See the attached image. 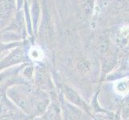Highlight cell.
<instances>
[{
    "label": "cell",
    "instance_id": "6da1fadb",
    "mask_svg": "<svg viewBox=\"0 0 129 120\" xmlns=\"http://www.w3.org/2000/svg\"><path fill=\"white\" fill-rule=\"evenodd\" d=\"M114 90L119 95H125L129 92V79H119L114 83Z\"/></svg>",
    "mask_w": 129,
    "mask_h": 120
},
{
    "label": "cell",
    "instance_id": "7a4b0ae2",
    "mask_svg": "<svg viewBox=\"0 0 129 120\" xmlns=\"http://www.w3.org/2000/svg\"><path fill=\"white\" fill-rule=\"evenodd\" d=\"M30 57L34 60H40L43 57V53L40 48L34 47L30 51Z\"/></svg>",
    "mask_w": 129,
    "mask_h": 120
}]
</instances>
